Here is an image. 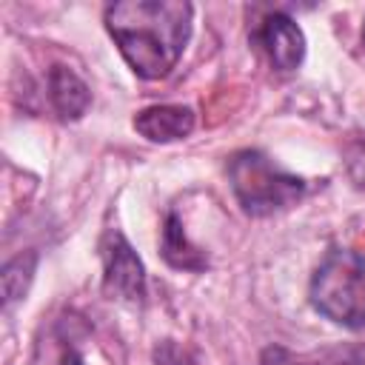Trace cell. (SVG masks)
Listing matches in <instances>:
<instances>
[{
  "instance_id": "10",
  "label": "cell",
  "mask_w": 365,
  "mask_h": 365,
  "mask_svg": "<svg viewBox=\"0 0 365 365\" xmlns=\"http://www.w3.org/2000/svg\"><path fill=\"white\" fill-rule=\"evenodd\" d=\"M60 365H86V359L74 351V348H68L66 354H63V359H60Z\"/></svg>"
},
{
  "instance_id": "7",
  "label": "cell",
  "mask_w": 365,
  "mask_h": 365,
  "mask_svg": "<svg viewBox=\"0 0 365 365\" xmlns=\"http://www.w3.org/2000/svg\"><path fill=\"white\" fill-rule=\"evenodd\" d=\"M46 86H48V100H51L54 111L60 114V120H80L88 111L91 91L68 66H60V63L51 66Z\"/></svg>"
},
{
  "instance_id": "11",
  "label": "cell",
  "mask_w": 365,
  "mask_h": 365,
  "mask_svg": "<svg viewBox=\"0 0 365 365\" xmlns=\"http://www.w3.org/2000/svg\"><path fill=\"white\" fill-rule=\"evenodd\" d=\"M362 37H365V26H362Z\"/></svg>"
},
{
  "instance_id": "4",
  "label": "cell",
  "mask_w": 365,
  "mask_h": 365,
  "mask_svg": "<svg viewBox=\"0 0 365 365\" xmlns=\"http://www.w3.org/2000/svg\"><path fill=\"white\" fill-rule=\"evenodd\" d=\"M100 254H103V288L106 294L123 302H143L145 297V268L137 257V251L128 245V240L108 228L103 242H100Z\"/></svg>"
},
{
  "instance_id": "6",
  "label": "cell",
  "mask_w": 365,
  "mask_h": 365,
  "mask_svg": "<svg viewBox=\"0 0 365 365\" xmlns=\"http://www.w3.org/2000/svg\"><path fill=\"white\" fill-rule=\"evenodd\" d=\"M134 131L151 143H171L194 131V111L188 106H148L137 111Z\"/></svg>"
},
{
  "instance_id": "3",
  "label": "cell",
  "mask_w": 365,
  "mask_h": 365,
  "mask_svg": "<svg viewBox=\"0 0 365 365\" xmlns=\"http://www.w3.org/2000/svg\"><path fill=\"white\" fill-rule=\"evenodd\" d=\"M228 180L237 202L251 217H268L291 208L305 194V180L282 171L262 151L245 148L228 160Z\"/></svg>"
},
{
  "instance_id": "8",
  "label": "cell",
  "mask_w": 365,
  "mask_h": 365,
  "mask_svg": "<svg viewBox=\"0 0 365 365\" xmlns=\"http://www.w3.org/2000/svg\"><path fill=\"white\" fill-rule=\"evenodd\" d=\"M160 248H163V259L177 271H205V265H208V257L197 245H191V240L185 237L177 214L165 217Z\"/></svg>"
},
{
  "instance_id": "9",
  "label": "cell",
  "mask_w": 365,
  "mask_h": 365,
  "mask_svg": "<svg viewBox=\"0 0 365 365\" xmlns=\"http://www.w3.org/2000/svg\"><path fill=\"white\" fill-rule=\"evenodd\" d=\"M34 265H37V254H34V251H23V254H17L14 259H9V262L3 265L0 279H3L6 305L23 299V294L29 291V282H31V277H34Z\"/></svg>"
},
{
  "instance_id": "2",
  "label": "cell",
  "mask_w": 365,
  "mask_h": 365,
  "mask_svg": "<svg viewBox=\"0 0 365 365\" xmlns=\"http://www.w3.org/2000/svg\"><path fill=\"white\" fill-rule=\"evenodd\" d=\"M308 297L325 319L345 328H365V257L331 248L311 277Z\"/></svg>"
},
{
  "instance_id": "5",
  "label": "cell",
  "mask_w": 365,
  "mask_h": 365,
  "mask_svg": "<svg viewBox=\"0 0 365 365\" xmlns=\"http://www.w3.org/2000/svg\"><path fill=\"white\" fill-rule=\"evenodd\" d=\"M257 40L265 48V54L277 71H294L305 57V34L282 11H274L262 20Z\"/></svg>"
},
{
  "instance_id": "1",
  "label": "cell",
  "mask_w": 365,
  "mask_h": 365,
  "mask_svg": "<svg viewBox=\"0 0 365 365\" xmlns=\"http://www.w3.org/2000/svg\"><path fill=\"white\" fill-rule=\"evenodd\" d=\"M191 14L182 0H125L106 9V29L131 71L157 80L177 66L191 37Z\"/></svg>"
}]
</instances>
